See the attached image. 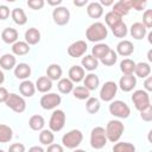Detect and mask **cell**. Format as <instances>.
<instances>
[{
	"mask_svg": "<svg viewBox=\"0 0 152 152\" xmlns=\"http://www.w3.org/2000/svg\"><path fill=\"white\" fill-rule=\"evenodd\" d=\"M109 113L118 118V119H127L131 114V108L129 106L121 101V100H115V101H112L110 104H109Z\"/></svg>",
	"mask_w": 152,
	"mask_h": 152,
	"instance_id": "obj_4",
	"label": "cell"
},
{
	"mask_svg": "<svg viewBox=\"0 0 152 152\" xmlns=\"http://www.w3.org/2000/svg\"><path fill=\"white\" fill-rule=\"evenodd\" d=\"M104 131H106V137H107L108 141L118 142L119 139L121 138L124 131H125V126L120 120H115L114 119V120L108 121Z\"/></svg>",
	"mask_w": 152,
	"mask_h": 152,
	"instance_id": "obj_2",
	"label": "cell"
},
{
	"mask_svg": "<svg viewBox=\"0 0 152 152\" xmlns=\"http://www.w3.org/2000/svg\"><path fill=\"white\" fill-rule=\"evenodd\" d=\"M104 21H106L107 26H109V28H110V27H113L114 25H116L118 23L122 21V18L110 11V12L106 13V15H104Z\"/></svg>",
	"mask_w": 152,
	"mask_h": 152,
	"instance_id": "obj_42",
	"label": "cell"
},
{
	"mask_svg": "<svg viewBox=\"0 0 152 152\" xmlns=\"http://www.w3.org/2000/svg\"><path fill=\"white\" fill-rule=\"evenodd\" d=\"M116 55H120L122 57H128L134 52V45L131 40H121L116 45Z\"/></svg>",
	"mask_w": 152,
	"mask_h": 152,
	"instance_id": "obj_14",
	"label": "cell"
},
{
	"mask_svg": "<svg viewBox=\"0 0 152 152\" xmlns=\"http://www.w3.org/2000/svg\"><path fill=\"white\" fill-rule=\"evenodd\" d=\"M83 140V133L80 129H71L62 137V144L66 148H77Z\"/></svg>",
	"mask_w": 152,
	"mask_h": 152,
	"instance_id": "obj_5",
	"label": "cell"
},
{
	"mask_svg": "<svg viewBox=\"0 0 152 152\" xmlns=\"http://www.w3.org/2000/svg\"><path fill=\"white\" fill-rule=\"evenodd\" d=\"M107 36H108L107 26L100 21L93 23L91 25L88 26V28L86 31V38L93 43H99V42L103 40L104 38H107Z\"/></svg>",
	"mask_w": 152,
	"mask_h": 152,
	"instance_id": "obj_1",
	"label": "cell"
},
{
	"mask_svg": "<svg viewBox=\"0 0 152 152\" xmlns=\"http://www.w3.org/2000/svg\"><path fill=\"white\" fill-rule=\"evenodd\" d=\"M13 138V131L10 126L5 124H0V142H10Z\"/></svg>",
	"mask_w": 152,
	"mask_h": 152,
	"instance_id": "obj_34",
	"label": "cell"
},
{
	"mask_svg": "<svg viewBox=\"0 0 152 152\" xmlns=\"http://www.w3.org/2000/svg\"><path fill=\"white\" fill-rule=\"evenodd\" d=\"M101 63L104 65V66H112V65H114L115 63H116V61H118V55H116V52L114 51V50H109L101 59Z\"/></svg>",
	"mask_w": 152,
	"mask_h": 152,
	"instance_id": "obj_41",
	"label": "cell"
},
{
	"mask_svg": "<svg viewBox=\"0 0 152 152\" xmlns=\"http://www.w3.org/2000/svg\"><path fill=\"white\" fill-rule=\"evenodd\" d=\"M74 152H87V151H84V150H80V148H76Z\"/></svg>",
	"mask_w": 152,
	"mask_h": 152,
	"instance_id": "obj_58",
	"label": "cell"
},
{
	"mask_svg": "<svg viewBox=\"0 0 152 152\" xmlns=\"http://www.w3.org/2000/svg\"><path fill=\"white\" fill-rule=\"evenodd\" d=\"M10 8L6 5H0V20H6L10 17Z\"/></svg>",
	"mask_w": 152,
	"mask_h": 152,
	"instance_id": "obj_48",
	"label": "cell"
},
{
	"mask_svg": "<svg viewBox=\"0 0 152 152\" xmlns=\"http://www.w3.org/2000/svg\"><path fill=\"white\" fill-rule=\"evenodd\" d=\"M0 152H5V151H4V150H1V148H0Z\"/></svg>",
	"mask_w": 152,
	"mask_h": 152,
	"instance_id": "obj_59",
	"label": "cell"
},
{
	"mask_svg": "<svg viewBox=\"0 0 152 152\" xmlns=\"http://www.w3.org/2000/svg\"><path fill=\"white\" fill-rule=\"evenodd\" d=\"M45 152H64V150H63V146L62 145H59V144H51V145H49L48 146V150L45 151Z\"/></svg>",
	"mask_w": 152,
	"mask_h": 152,
	"instance_id": "obj_49",
	"label": "cell"
},
{
	"mask_svg": "<svg viewBox=\"0 0 152 152\" xmlns=\"http://www.w3.org/2000/svg\"><path fill=\"white\" fill-rule=\"evenodd\" d=\"M134 107L137 110L141 112L142 109L147 108L148 106H151V100H150V94L147 91H145L144 89H138L133 93L132 97H131Z\"/></svg>",
	"mask_w": 152,
	"mask_h": 152,
	"instance_id": "obj_6",
	"label": "cell"
},
{
	"mask_svg": "<svg viewBox=\"0 0 152 152\" xmlns=\"http://www.w3.org/2000/svg\"><path fill=\"white\" fill-rule=\"evenodd\" d=\"M140 118L146 122L152 121V106H148L147 108L142 109L140 112Z\"/></svg>",
	"mask_w": 152,
	"mask_h": 152,
	"instance_id": "obj_45",
	"label": "cell"
},
{
	"mask_svg": "<svg viewBox=\"0 0 152 152\" xmlns=\"http://www.w3.org/2000/svg\"><path fill=\"white\" fill-rule=\"evenodd\" d=\"M62 102L61 95L56 94V93H46L45 95H43L40 97V107L45 110H50V109H55L57 106H59Z\"/></svg>",
	"mask_w": 152,
	"mask_h": 152,
	"instance_id": "obj_10",
	"label": "cell"
},
{
	"mask_svg": "<svg viewBox=\"0 0 152 152\" xmlns=\"http://www.w3.org/2000/svg\"><path fill=\"white\" fill-rule=\"evenodd\" d=\"M113 34L116 37V38H125L128 33V28H127V25L124 23V21H120L116 25H114L113 27H110Z\"/></svg>",
	"mask_w": 152,
	"mask_h": 152,
	"instance_id": "obj_36",
	"label": "cell"
},
{
	"mask_svg": "<svg viewBox=\"0 0 152 152\" xmlns=\"http://www.w3.org/2000/svg\"><path fill=\"white\" fill-rule=\"evenodd\" d=\"M144 90L150 93L152 91V76H148L145 78V82H144Z\"/></svg>",
	"mask_w": 152,
	"mask_h": 152,
	"instance_id": "obj_50",
	"label": "cell"
},
{
	"mask_svg": "<svg viewBox=\"0 0 152 152\" xmlns=\"http://www.w3.org/2000/svg\"><path fill=\"white\" fill-rule=\"evenodd\" d=\"M110 50V48L104 44V43H99V44H95L94 48L91 49V56L95 57L96 59H101L108 51Z\"/></svg>",
	"mask_w": 152,
	"mask_h": 152,
	"instance_id": "obj_32",
	"label": "cell"
},
{
	"mask_svg": "<svg viewBox=\"0 0 152 152\" xmlns=\"http://www.w3.org/2000/svg\"><path fill=\"white\" fill-rule=\"evenodd\" d=\"M100 107H101V103H100L99 99H96V97L87 99V101H86V110L89 114H96L100 110Z\"/></svg>",
	"mask_w": 152,
	"mask_h": 152,
	"instance_id": "obj_35",
	"label": "cell"
},
{
	"mask_svg": "<svg viewBox=\"0 0 152 152\" xmlns=\"http://www.w3.org/2000/svg\"><path fill=\"white\" fill-rule=\"evenodd\" d=\"M137 86V77L134 75H124L119 80V86L120 89L125 93L132 91Z\"/></svg>",
	"mask_w": 152,
	"mask_h": 152,
	"instance_id": "obj_13",
	"label": "cell"
},
{
	"mask_svg": "<svg viewBox=\"0 0 152 152\" xmlns=\"http://www.w3.org/2000/svg\"><path fill=\"white\" fill-rule=\"evenodd\" d=\"M87 49H88V45L84 40H76L69 45L66 51L70 57L78 58V57H82L87 52Z\"/></svg>",
	"mask_w": 152,
	"mask_h": 152,
	"instance_id": "obj_12",
	"label": "cell"
},
{
	"mask_svg": "<svg viewBox=\"0 0 152 152\" xmlns=\"http://www.w3.org/2000/svg\"><path fill=\"white\" fill-rule=\"evenodd\" d=\"M83 86H84L89 91L97 89V87L100 86V78H99V76L95 75V74H93V72L86 75L84 78H83Z\"/></svg>",
	"mask_w": 152,
	"mask_h": 152,
	"instance_id": "obj_26",
	"label": "cell"
},
{
	"mask_svg": "<svg viewBox=\"0 0 152 152\" xmlns=\"http://www.w3.org/2000/svg\"><path fill=\"white\" fill-rule=\"evenodd\" d=\"M87 14L93 19H99L103 14V7L97 1L89 2L87 6Z\"/></svg>",
	"mask_w": 152,
	"mask_h": 152,
	"instance_id": "obj_19",
	"label": "cell"
},
{
	"mask_svg": "<svg viewBox=\"0 0 152 152\" xmlns=\"http://www.w3.org/2000/svg\"><path fill=\"white\" fill-rule=\"evenodd\" d=\"M52 19L58 26H64L70 20V11L64 6L55 7L52 11Z\"/></svg>",
	"mask_w": 152,
	"mask_h": 152,
	"instance_id": "obj_11",
	"label": "cell"
},
{
	"mask_svg": "<svg viewBox=\"0 0 152 152\" xmlns=\"http://www.w3.org/2000/svg\"><path fill=\"white\" fill-rule=\"evenodd\" d=\"M55 140V134L50 129H42L40 133H39V141L42 145H51Z\"/></svg>",
	"mask_w": 152,
	"mask_h": 152,
	"instance_id": "obj_38",
	"label": "cell"
},
{
	"mask_svg": "<svg viewBox=\"0 0 152 152\" xmlns=\"http://www.w3.org/2000/svg\"><path fill=\"white\" fill-rule=\"evenodd\" d=\"M8 95H10V93L7 91V89L4 87H0V103H5Z\"/></svg>",
	"mask_w": 152,
	"mask_h": 152,
	"instance_id": "obj_51",
	"label": "cell"
},
{
	"mask_svg": "<svg viewBox=\"0 0 152 152\" xmlns=\"http://www.w3.org/2000/svg\"><path fill=\"white\" fill-rule=\"evenodd\" d=\"M129 33H131V36L134 38V39H137V40H141L142 38H145V36H146V33H147V28L141 24V23H134V24H132V26H131V28H129Z\"/></svg>",
	"mask_w": 152,
	"mask_h": 152,
	"instance_id": "obj_18",
	"label": "cell"
},
{
	"mask_svg": "<svg viewBox=\"0 0 152 152\" xmlns=\"http://www.w3.org/2000/svg\"><path fill=\"white\" fill-rule=\"evenodd\" d=\"M113 152H135V146L126 141L115 142L113 146Z\"/></svg>",
	"mask_w": 152,
	"mask_h": 152,
	"instance_id": "obj_40",
	"label": "cell"
},
{
	"mask_svg": "<svg viewBox=\"0 0 152 152\" xmlns=\"http://www.w3.org/2000/svg\"><path fill=\"white\" fill-rule=\"evenodd\" d=\"M18 31L13 27H6L1 32V39L6 44H14L15 42H18Z\"/></svg>",
	"mask_w": 152,
	"mask_h": 152,
	"instance_id": "obj_20",
	"label": "cell"
},
{
	"mask_svg": "<svg viewBox=\"0 0 152 152\" xmlns=\"http://www.w3.org/2000/svg\"><path fill=\"white\" fill-rule=\"evenodd\" d=\"M57 88L62 94H69L74 89V83L69 78H61L57 83Z\"/></svg>",
	"mask_w": 152,
	"mask_h": 152,
	"instance_id": "obj_39",
	"label": "cell"
},
{
	"mask_svg": "<svg viewBox=\"0 0 152 152\" xmlns=\"http://www.w3.org/2000/svg\"><path fill=\"white\" fill-rule=\"evenodd\" d=\"M147 58H148L150 62H152V50H150V51L147 52Z\"/></svg>",
	"mask_w": 152,
	"mask_h": 152,
	"instance_id": "obj_57",
	"label": "cell"
},
{
	"mask_svg": "<svg viewBox=\"0 0 152 152\" xmlns=\"http://www.w3.org/2000/svg\"><path fill=\"white\" fill-rule=\"evenodd\" d=\"M135 69V62L131 58H125L120 62V70L124 75H133Z\"/></svg>",
	"mask_w": 152,
	"mask_h": 152,
	"instance_id": "obj_33",
	"label": "cell"
},
{
	"mask_svg": "<svg viewBox=\"0 0 152 152\" xmlns=\"http://www.w3.org/2000/svg\"><path fill=\"white\" fill-rule=\"evenodd\" d=\"M28 152H45V151L40 146H32V147L28 148Z\"/></svg>",
	"mask_w": 152,
	"mask_h": 152,
	"instance_id": "obj_54",
	"label": "cell"
},
{
	"mask_svg": "<svg viewBox=\"0 0 152 152\" xmlns=\"http://www.w3.org/2000/svg\"><path fill=\"white\" fill-rule=\"evenodd\" d=\"M107 137L106 131L103 127L97 126L94 127L90 132V146L95 150H101L107 145Z\"/></svg>",
	"mask_w": 152,
	"mask_h": 152,
	"instance_id": "obj_3",
	"label": "cell"
},
{
	"mask_svg": "<svg viewBox=\"0 0 152 152\" xmlns=\"http://www.w3.org/2000/svg\"><path fill=\"white\" fill-rule=\"evenodd\" d=\"M25 42L28 45H36L40 42V32L36 27H30L25 31Z\"/></svg>",
	"mask_w": 152,
	"mask_h": 152,
	"instance_id": "obj_21",
	"label": "cell"
},
{
	"mask_svg": "<svg viewBox=\"0 0 152 152\" xmlns=\"http://www.w3.org/2000/svg\"><path fill=\"white\" fill-rule=\"evenodd\" d=\"M17 65V59L13 53H5L0 57V66L4 70H12Z\"/></svg>",
	"mask_w": 152,
	"mask_h": 152,
	"instance_id": "obj_25",
	"label": "cell"
},
{
	"mask_svg": "<svg viewBox=\"0 0 152 152\" xmlns=\"http://www.w3.org/2000/svg\"><path fill=\"white\" fill-rule=\"evenodd\" d=\"M100 5H101L102 7H103V6H104V7H106V6H113V5H114V1H113V0H101V1H100Z\"/></svg>",
	"mask_w": 152,
	"mask_h": 152,
	"instance_id": "obj_53",
	"label": "cell"
},
{
	"mask_svg": "<svg viewBox=\"0 0 152 152\" xmlns=\"http://www.w3.org/2000/svg\"><path fill=\"white\" fill-rule=\"evenodd\" d=\"M19 91L25 97H32L36 93V86H34L33 82H31L28 80H25L19 84Z\"/></svg>",
	"mask_w": 152,
	"mask_h": 152,
	"instance_id": "obj_24",
	"label": "cell"
},
{
	"mask_svg": "<svg viewBox=\"0 0 152 152\" xmlns=\"http://www.w3.org/2000/svg\"><path fill=\"white\" fill-rule=\"evenodd\" d=\"M5 104L8 108H11L13 112L19 113V114L23 113V112H25V109H26V102H25L24 97L20 96V95H18V94H14V93H11L8 95Z\"/></svg>",
	"mask_w": 152,
	"mask_h": 152,
	"instance_id": "obj_9",
	"label": "cell"
},
{
	"mask_svg": "<svg viewBox=\"0 0 152 152\" xmlns=\"http://www.w3.org/2000/svg\"><path fill=\"white\" fill-rule=\"evenodd\" d=\"M30 45L26 42H21L18 40L14 44H12V52L15 56H25L30 52Z\"/></svg>",
	"mask_w": 152,
	"mask_h": 152,
	"instance_id": "obj_29",
	"label": "cell"
},
{
	"mask_svg": "<svg viewBox=\"0 0 152 152\" xmlns=\"http://www.w3.org/2000/svg\"><path fill=\"white\" fill-rule=\"evenodd\" d=\"M4 81H5V75H4V72L0 70V86L4 83Z\"/></svg>",
	"mask_w": 152,
	"mask_h": 152,
	"instance_id": "obj_56",
	"label": "cell"
},
{
	"mask_svg": "<svg viewBox=\"0 0 152 152\" xmlns=\"http://www.w3.org/2000/svg\"><path fill=\"white\" fill-rule=\"evenodd\" d=\"M118 84L114 81H107L100 89V99L104 102H112L118 93Z\"/></svg>",
	"mask_w": 152,
	"mask_h": 152,
	"instance_id": "obj_8",
	"label": "cell"
},
{
	"mask_svg": "<svg viewBox=\"0 0 152 152\" xmlns=\"http://www.w3.org/2000/svg\"><path fill=\"white\" fill-rule=\"evenodd\" d=\"M36 89L39 91V93H43V94H46L51 90L52 88V81L50 78H48L46 76H40L38 77V80L36 81Z\"/></svg>",
	"mask_w": 152,
	"mask_h": 152,
	"instance_id": "obj_23",
	"label": "cell"
},
{
	"mask_svg": "<svg viewBox=\"0 0 152 152\" xmlns=\"http://www.w3.org/2000/svg\"><path fill=\"white\" fill-rule=\"evenodd\" d=\"M72 95L75 99L77 100H87L90 97V91L84 87V86H77V87H74L72 89Z\"/></svg>",
	"mask_w": 152,
	"mask_h": 152,
	"instance_id": "obj_37",
	"label": "cell"
},
{
	"mask_svg": "<svg viewBox=\"0 0 152 152\" xmlns=\"http://www.w3.org/2000/svg\"><path fill=\"white\" fill-rule=\"evenodd\" d=\"M74 5L76 7H82V6L88 5V0H74Z\"/></svg>",
	"mask_w": 152,
	"mask_h": 152,
	"instance_id": "obj_52",
	"label": "cell"
},
{
	"mask_svg": "<svg viewBox=\"0 0 152 152\" xmlns=\"http://www.w3.org/2000/svg\"><path fill=\"white\" fill-rule=\"evenodd\" d=\"M129 10H131V1L129 0H120L113 5L112 12H114L115 14H118L119 17L122 18L124 15L128 14Z\"/></svg>",
	"mask_w": 152,
	"mask_h": 152,
	"instance_id": "obj_16",
	"label": "cell"
},
{
	"mask_svg": "<svg viewBox=\"0 0 152 152\" xmlns=\"http://www.w3.org/2000/svg\"><path fill=\"white\" fill-rule=\"evenodd\" d=\"M14 76L18 80H27L31 76V66L27 63H19L14 68Z\"/></svg>",
	"mask_w": 152,
	"mask_h": 152,
	"instance_id": "obj_17",
	"label": "cell"
},
{
	"mask_svg": "<svg viewBox=\"0 0 152 152\" xmlns=\"http://www.w3.org/2000/svg\"><path fill=\"white\" fill-rule=\"evenodd\" d=\"M45 5L44 0H28L27 1V6L32 10H42Z\"/></svg>",
	"mask_w": 152,
	"mask_h": 152,
	"instance_id": "obj_46",
	"label": "cell"
},
{
	"mask_svg": "<svg viewBox=\"0 0 152 152\" xmlns=\"http://www.w3.org/2000/svg\"><path fill=\"white\" fill-rule=\"evenodd\" d=\"M8 152H25V145L21 142H14L10 145Z\"/></svg>",
	"mask_w": 152,
	"mask_h": 152,
	"instance_id": "obj_47",
	"label": "cell"
},
{
	"mask_svg": "<svg viewBox=\"0 0 152 152\" xmlns=\"http://www.w3.org/2000/svg\"><path fill=\"white\" fill-rule=\"evenodd\" d=\"M11 17H12L13 21H14L17 25H19V26H23V25H25V24L27 23V17H26L24 10L20 8V7L13 8L12 12H11Z\"/></svg>",
	"mask_w": 152,
	"mask_h": 152,
	"instance_id": "obj_28",
	"label": "cell"
},
{
	"mask_svg": "<svg viewBox=\"0 0 152 152\" xmlns=\"http://www.w3.org/2000/svg\"><path fill=\"white\" fill-rule=\"evenodd\" d=\"M65 113L62 109H55L49 120V128L52 132H59L65 125Z\"/></svg>",
	"mask_w": 152,
	"mask_h": 152,
	"instance_id": "obj_7",
	"label": "cell"
},
{
	"mask_svg": "<svg viewBox=\"0 0 152 152\" xmlns=\"http://www.w3.org/2000/svg\"><path fill=\"white\" fill-rule=\"evenodd\" d=\"M48 4H49L50 6H56V7H58V6L62 4V0H48Z\"/></svg>",
	"mask_w": 152,
	"mask_h": 152,
	"instance_id": "obj_55",
	"label": "cell"
},
{
	"mask_svg": "<svg viewBox=\"0 0 152 152\" xmlns=\"http://www.w3.org/2000/svg\"><path fill=\"white\" fill-rule=\"evenodd\" d=\"M82 63V68L88 70V71H94L97 69L99 66V59H96L95 57H93L91 55H87L82 58L81 61Z\"/></svg>",
	"mask_w": 152,
	"mask_h": 152,
	"instance_id": "obj_31",
	"label": "cell"
},
{
	"mask_svg": "<svg viewBox=\"0 0 152 152\" xmlns=\"http://www.w3.org/2000/svg\"><path fill=\"white\" fill-rule=\"evenodd\" d=\"M146 28L152 27V10H146L142 14V23H141Z\"/></svg>",
	"mask_w": 152,
	"mask_h": 152,
	"instance_id": "obj_43",
	"label": "cell"
},
{
	"mask_svg": "<svg viewBox=\"0 0 152 152\" xmlns=\"http://www.w3.org/2000/svg\"><path fill=\"white\" fill-rule=\"evenodd\" d=\"M129 1H131V8L135 11H142L147 5L146 0H129Z\"/></svg>",
	"mask_w": 152,
	"mask_h": 152,
	"instance_id": "obj_44",
	"label": "cell"
},
{
	"mask_svg": "<svg viewBox=\"0 0 152 152\" xmlns=\"http://www.w3.org/2000/svg\"><path fill=\"white\" fill-rule=\"evenodd\" d=\"M62 74H63V70L61 65L56 63L50 64L46 69V77L50 78L51 81H59L62 78Z\"/></svg>",
	"mask_w": 152,
	"mask_h": 152,
	"instance_id": "obj_22",
	"label": "cell"
},
{
	"mask_svg": "<svg viewBox=\"0 0 152 152\" xmlns=\"http://www.w3.org/2000/svg\"><path fill=\"white\" fill-rule=\"evenodd\" d=\"M134 74H135V77L146 78V77H148L150 74H151V65H150L148 63H146V62L135 63Z\"/></svg>",
	"mask_w": 152,
	"mask_h": 152,
	"instance_id": "obj_27",
	"label": "cell"
},
{
	"mask_svg": "<svg viewBox=\"0 0 152 152\" xmlns=\"http://www.w3.org/2000/svg\"><path fill=\"white\" fill-rule=\"evenodd\" d=\"M28 126H30V128L32 129V131H42V129H44V126H45V120H44V118L42 116V115H39V114H34V115H32L31 118H30V120H28Z\"/></svg>",
	"mask_w": 152,
	"mask_h": 152,
	"instance_id": "obj_30",
	"label": "cell"
},
{
	"mask_svg": "<svg viewBox=\"0 0 152 152\" xmlns=\"http://www.w3.org/2000/svg\"><path fill=\"white\" fill-rule=\"evenodd\" d=\"M68 78L72 82V83H80L81 81H83L84 76H86V72H84V69L80 65H72L70 69H69V72H68Z\"/></svg>",
	"mask_w": 152,
	"mask_h": 152,
	"instance_id": "obj_15",
	"label": "cell"
}]
</instances>
